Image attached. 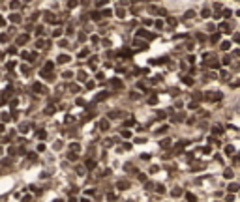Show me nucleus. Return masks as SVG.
Segmentation results:
<instances>
[{"label": "nucleus", "instance_id": "4468645a", "mask_svg": "<svg viewBox=\"0 0 240 202\" xmlns=\"http://www.w3.org/2000/svg\"><path fill=\"white\" fill-rule=\"evenodd\" d=\"M68 60H69V58L66 56V54H62V56H58V62H62V64H64V62H68Z\"/></svg>", "mask_w": 240, "mask_h": 202}, {"label": "nucleus", "instance_id": "7ed1b4c3", "mask_svg": "<svg viewBox=\"0 0 240 202\" xmlns=\"http://www.w3.org/2000/svg\"><path fill=\"white\" fill-rule=\"evenodd\" d=\"M186 200L188 202H197V196L193 195V193H186Z\"/></svg>", "mask_w": 240, "mask_h": 202}, {"label": "nucleus", "instance_id": "20e7f679", "mask_svg": "<svg viewBox=\"0 0 240 202\" xmlns=\"http://www.w3.org/2000/svg\"><path fill=\"white\" fill-rule=\"evenodd\" d=\"M225 154H227V155H233V154H234V148H233L231 144H229V146H225Z\"/></svg>", "mask_w": 240, "mask_h": 202}, {"label": "nucleus", "instance_id": "5701e85b", "mask_svg": "<svg viewBox=\"0 0 240 202\" xmlns=\"http://www.w3.org/2000/svg\"><path fill=\"white\" fill-rule=\"evenodd\" d=\"M221 62H223V64H225V65H227L229 62H231V56H225V58H223V60H221Z\"/></svg>", "mask_w": 240, "mask_h": 202}, {"label": "nucleus", "instance_id": "f257e3e1", "mask_svg": "<svg viewBox=\"0 0 240 202\" xmlns=\"http://www.w3.org/2000/svg\"><path fill=\"white\" fill-rule=\"evenodd\" d=\"M111 86L118 90V88H124V84H122V80H120V79H111Z\"/></svg>", "mask_w": 240, "mask_h": 202}, {"label": "nucleus", "instance_id": "9d476101", "mask_svg": "<svg viewBox=\"0 0 240 202\" xmlns=\"http://www.w3.org/2000/svg\"><path fill=\"white\" fill-rule=\"evenodd\" d=\"M212 131H214V135H221V133H223V129L219 127V125H216V127H214Z\"/></svg>", "mask_w": 240, "mask_h": 202}, {"label": "nucleus", "instance_id": "9b49d317", "mask_svg": "<svg viewBox=\"0 0 240 202\" xmlns=\"http://www.w3.org/2000/svg\"><path fill=\"white\" fill-rule=\"evenodd\" d=\"M148 103H150V105H156V103H158V97H156V95H152V97H148Z\"/></svg>", "mask_w": 240, "mask_h": 202}, {"label": "nucleus", "instance_id": "a211bd4d", "mask_svg": "<svg viewBox=\"0 0 240 202\" xmlns=\"http://www.w3.org/2000/svg\"><path fill=\"white\" fill-rule=\"evenodd\" d=\"M100 127H101V129H103V131H105L107 127H109V124H107V122H105V120H103V122H101V124H100Z\"/></svg>", "mask_w": 240, "mask_h": 202}, {"label": "nucleus", "instance_id": "bb28decb", "mask_svg": "<svg viewBox=\"0 0 240 202\" xmlns=\"http://www.w3.org/2000/svg\"><path fill=\"white\" fill-rule=\"evenodd\" d=\"M135 124V120H126V125H128V127H130V125H133Z\"/></svg>", "mask_w": 240, "mask_h": 202}, {"label": "nucleus", "instance_id": "ddd939ff", "mask_svg": "<svg viewBox=\"0 0 240 202\" xmlns=\"http://www.w3.org/2000/svg\"><path fill=\"white\" fill-rule=\"evenodd\" d=\"M223 176H225V178H231V176H233V170H231V169H227L225 172H223Z\"/></svg>", "mask_w": 240, "mask_h": 202}, {"label": "nucleus", "instance_id": "f704fd0d", "mask_svg": "<svg viewBox=\"0 0 240 202\" xmlns=\"http://www.w3.org/2000/svg\"><path fill=\"white\" fill-rule=\"evenodd\" d=\"M54 202H62V200H54Z\"/></svg>", "mask_w": 240, "mask_h": 202}, {"label": "nucleus", "instance_id": "72a5a7b5", "mask_svg": "<svg viewBox=\"0 0 240 202\" xmlns=\"http://www.w3.org/2000/svg\"><path fill=\"white\" fill-rule=\"evenodd\" d=\"M234 41H236V43H240V36H238V34L234 36Z\"/></svg>", "mask_w": 240, "mask_h": 202}, {"label": "nucleus", "instance_id": "412c9836", "mask_svg": "<svg viewBox=\"0 0 240 202\" xmlns=\"http://www.w3.org/2000/svg\"><path fill=\"white\" fill-rule=\"evenodd\" d=\"M165 131H167V125H163V127H160V129H158V133L161 135V133H165Z\"/></svg>", "mask_w": 240, "mask_h": 202}, {"label": "nucleus", "instance_id": "c85d7f7f", "mask_svg": "<svg viewBox=\"0 0 240 202\" xmlns=\"http://www.w3.org/2000/svg\"><path fill=\"white\" fill-rule=\"evenodd\" d=\"M101 13H103V15H105V17H109V15H111V13H113V11H111V9H105V11H101Z\"/></svg>", "mask_w": 240, "mask_h": 202}, {"label": "nucleus", "instance_id": "aec40b11", "mask_svg": "<svg viewBox=\"0 0 240 202\" xmlns=\"http://www.w3.org/2000/svg\"><path fill=\"white\" fill-rule=\"evenodd\" d=\"M169 144H171V140H163V142H161V148H167Z\"/></svg>", "mask_w": 240, "mask_h": 202}, {"label": "nucleus", "instance_id": "f03ea898", "mask_svg": "<svg viewBox=\"0 0 240 202\" xmlns=\"http://www.w3.org/2000/svg\"><path fill=\"white\" fill-rule=\"evenodd\" d=\"M219 30H221V32H225V34H231V26H229L227 23H221V24H219Z\"/></svg>", "mask_w": 240, "mask_h": 202}, {"label": "nucleus", "instance_id": "c756f323", "mask_svg": "<svg viewBox=\"0 0 240 202\" xmlns=\"http://www.w3.org/2000/svg\"><path fill=\"white\" fill-rule=\"evenodd\" d=\"M86 88L92 90V88H94V83H92V80H90V83H86Z\"/></svg>", "mask_w": 240, "mask_h": 202}, {"label": "nucleus", "instance_id": "f3484780", "mask_svg": "<svg viewBox=\"0 0 240 202\" xmlns=\"http://www.w3.org/2000/svg\"><path fill=\"white\" fill-rule=\"evenodd\" d=\"M86 166H88V169H94V166H96V163H94V161H86Z\"/></svg>", "mask_w": 240, "mask_h": 202}, {"label": "nucleus", "instance_id": "39448f33", "mask_svg": "<svg viewBox=\"0 0 240 202\" xmlns=\"http://www.w3.org/2000/svg\"><path fill=\"white\" fill-rule=\"evenodd\" d=\"M231 49V41H223L221 43V51H229Z\"/></svg>", "mask_w": 240, "mask_h": 202}, {"label": "nucleus", "instance_id": "423d86ee", "mask_svg": "<svg viewBox=\"0 0 240 202\" xmlns=\"http://www.w3.org/2000/svg\"><path fill=\"white\" fill-rule=\"evenodd\" d=\"M107 92H101V94H98V97H96V101H101V99H107Z\"/></svg>", "mask_w": 240, "mask_h": 202}, {"label": "nucleus", "instance_id": "2f4dec72", "mask_svg": "<svg viewBox=\"0 0 240 202\" xmlns=\"http://www.w3.org/2000/svg\"><path fill=\"white\" fill-rule=\"evenodd\" d=\"M210 39H212V41H218V39H219V34H214V36H212Z\"/></svg>", "mask_w": 240, "mask_h": 202}, {"label": "nucleus", "instance_id": "7c9ffc66", "mask_svg": "<svg viewBox=\"0 0 240 202\" xmlns=\"http://www.w3.org/2000/svg\"><path fill=\"white\" fill-rule=\"evenodd\" d=\"M158 118H160V120H165V112H158Z\"/></svg>", "mask_w": 240, "mask_h": 202}, {"label": "nucleus", "instance_id": "6e6552de", "mask_svg": "<svg viewBox=\"0 0 240 202\" xmlns=\"http://www.w3.org/2000/svg\"><path fill=\"white\" fill-rule=\"evenodd\" d=\"M238 187H240L238 184H231V185H229V191H231V193H234V191H238Z\"/></svg>", "mask_w": 240, "mask_h": 202}, {"label": "nucleus", "instance_id": "0eeeda50", "mask_svg": "<svg viewBox=\"0 0 240 202\" xmlns=\"http://www.w3.org/2000/svg\"><path fill=\"white\" fill-rule=\"evenodd\" d=\"M128 187H130L128 181H118V189H128Z\"/></svg>", "mask_w": 240, "mask_h": 202}, {"label": "nucleus", "instance_id": "4be33fe9", "mask_svg": "<svg viewBox=\"0 0 240 202\" xmlns=\"http://www.w3.org/2000/svg\"><path fill=\"white\" fill-rule=\"evenodd\" d=\"M156 191H158V193H163V191H165V187H163V185H158Z\"/></svg>", "mask_w": 240, "mask_h": 202}, {"label": "nucleus", "instance_id": "393cba45", "mask_svg": "<svg viewBox=\"0 0 240 202\" xmlns=\"http://www.w3.org/2000/svg\"><path fill=\"white\" fill-rule=\"evenodd\" d=\"M107 198H109V200H115L116 195H115V193H109V195H107Z\"/></svg>", "mask_w": 240, "mask_h": 202}, {"label": "nucleus", "instance_id": "b1692460", "mask_svg": "<svg viewBox=\"0 0 240 202\" xmlns=\"http://www.w3.org/2000/svg\"><path fill=\"white\" fill-rule=\"evenodd\" d=\"M180 193H182V191H180V189H178V187H176L175 191H173V196H178V195H180Z\"/></svg>", "mask_w": 240, "mask_h": 202}, {"label": "nucleus", "instance_id": "f8f14e48", "mask_svg": "<svg viewBox=\"0 0 240 202\" xmlns=\"http://www.w3.org/2000/svg\"><path fill=\"white\" fill-rule=\"evenodd\" d=\"M122 137H124V139H130V137H131V131H128V129L122 131Z\"/></svg>", "mask_w": 240, "mask_h": 202}, {"label": "nucleus", "instance_id": "dca6fc26", "mask_svg": "<svg viewBox=\"0 0 240 202\" xmlns=\"http://www.w3.org/2000/svg\"><path fill=\"white\" fill-rule=\"evenodd\" d=\"M116 15H118V17L122 19V17H124V15H126V13H124V9H120V8H118V9H116Z\"/></svg>", "mask_w": 240, "mask_h": 202}, {"label": "nucleus", "instance_id": "6ab92c4d", "mask_svg": "<svg viewBox=\"0 0 240 202\" xmlns=\"http://www.w3.org/2000/svg\"><path fill=\"white\" fill-rule=\"evenodd\" d=\"M201 15H203V17H210V11H208V9H203Z\"/></svg>", "mask_w": 240, "mask_h": 202}, {"label": "nucleus", "instance_id": "a878e982", "mask_svg": "<svg viewBox=\"0 0 240 202\" xmlns=\"http://www.w3.org/2000/svg\"><path fill=\"white\" fill-rule=\"evenodd\" d=\"M234 200V196L233 195H227V198H225V202H233Z\"/></svg>", "mask_w": 240, "mask_h": 202}, {"label": "nucleus", "instance_id": "cd10ccee", "mask_svg": "<svg viewBox=\"0 0 240 202\" xmlns=\"http://www.w3.org/2000/svg\"><path fill=\"white\" fill-rule=\"evenodd\" d=\"M214 30H216V26H214V24L210 23V24H208V32H214Z\"/></svg>", "mask_w": 240, "mask_h": 202}, {"label": "nucleus", "instance_id": "473e14b6", "mask_svg": "<svg viewBox=\"0 0 240 202\" xmlns=\"http://www.w3.org/2000/svg\"><path fill=\"white\" fill-rule=\"evenodd\" d=\"M199 107V103H195V101H193V103H190V109H197Z\"/></svg>", "mask_w": 240, "mask_h": 202}, {"label": "nucleus", "instance_id": "2eb2a0df", "mask_svg": "<svg viewBox=\"0 0 240 202\" xmlns=\"http://www.w3.org/2000/svg\"><path fill=\"white\" fill-rule=\"evenodd\" d=\"M182 80H184V83H186V84H193V79H191V77H184Z\"/></svg>", "mask_w": 240, "mask_h": 202}, {"label": "nucleus", "instance_id": "1a4fd4ad", "mask_svg": "<svg viewBox=\"0 0 240 202\" xmlns=\"http://www.w3.org/2000/svg\"><path fill=\"white\" fill-rule=\"evenodd\" d=\"M231 9H223V11H221V15H223V17H225V19H229V17H231Z\"/></svg>", "mask_w": 240, "mask_h": 202}]
</instances>
